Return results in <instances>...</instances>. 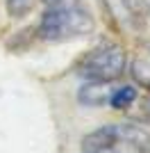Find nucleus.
<instances>
[{"label":"nucleus","instance_id":"obj_5","mask_svg":"<svg viewBox=\"0 0 150 153\" xmlns=\"http://www.w3.org/2000/svg\"><path fill=\"white\" fill-rule=\"evenodd\" d=\"M132 76L143 89H150V48H146L132 62Z\"/></svg>","mask_w":150,"mask_h":153},{"label":"nucleus","instance_id":"obj_1","mask_svg":"<svg viewBox=\"0 0 150 153\" xmlns=\"http://www.w3.org/2000/svg\"><path fill=\"white\" fill-rule=\"evenodd\" d=\"M93 30V16L82 0H50L39 21V39L57 44L84 37Z\"/></svg>","mask_w":150,"mask_h":153},{"label":"nucleus","instance_id":"obj_2","mask_svg":"<svg viewBox=\"0 0 150 153\" xmlns=\"http://www.w3.org/2000/svg\"><path fill=\"white\" fill-rule=\"evenodd\" d=\"M127 57L125 51L116 44H105L98 46L93 51H89L77 64V73L87 80L96 82H114L123 76Z\"/></svg>","mask_w":150,"mask_h":153},{"label":"nucleus","instance_id":"obj_7","mask_svg":"<svg viewBox=\"0 0 150 153\" xmlns=\"http://www.w3.org/2000/svg\"><path fill=\"white\" fill-rule=\"evenodd\" d=\"M34 7V0H7V9L14 19H21Z\"/></svg>","mask_w":150,"mask_h":153},{"label":"nucleus","instance_id":"obj_3","mask_svg":"<svg viewBox=\"0 0 150 153\" xmlns=\"http://www.w3.org/2000/svg\"><path fill=\"white\" fill-rule=\"evenodd\" d=\"M118 144L116 137V123H107V126L96 128L93 133H89L82 140V153H102L109 151Z\"/></svg>","mask_w":150,"mask_h":153},{"label":"nucleus","instance_id":"obj_6","mask_svg":"<svg viewBox=\"0 0 150 153\" xmlns=\"http://www.w3.org/2000/svg\"><path fill=\"white\" fill-rule=\"evenodd\" d=\"M134 101H137V87H132V85H121L109 94V105L114 110H125Z\"/></svg>","mask_w":150,"mask_h":153},{"label":"nucleus","instance_id":"obj_4","mask_svg":"<svg viewBox=\"0 0 150 153\" xmlns=\"http://www.w3.org/2000/svg\"><path fill=\"white\" fill-rule=\"evenodd\" d=\"M109 94H112V87L109 82H96V80H89L87 85H82L80 91H77V101L84 105V108H102L109 103Z\"/></svg>","mask_w":150,"mask_h":153},{"label":"nucleus","instance_id":"obj_9","mask_svg":"<svg viewBox=\"0 0 150 153\" xmlns=\"http://www.w3.org/2000/svg\"><path fill=\"white\" fill-rule=\"evenodd\" d=\"M102 153H127V146H123V151H118V149L114 146V149H109V151H102Z\"/></svg>","mask_w":150,"mask_h":153},{"label":"nucleus","instance_id":"obj_10","mask_svg":"<svg viewBox=\"0 0 150 153\" xmlns=\"http://www.w3.org/2000/svg\"><path fill=\"white\" fill-rule=\"evenodd\" d=\"M146 112H148V117H150V98L146 101Z\"/></svg>","mask_w":150,"mask_h":153},{"label":"nucleus","instance_id":"obj_8","mask_svg":"<svg viewBox=\"0 0 150 153\" xmlns=\"http://www.w3.org/2000/svg\"><path fill=\"white\" fill-rule=\"evenodd\" d=\"M121 2H123V5H127V7H137L141 0H121Z\"/></svg>","mask_w":150,"mask_h":153}]
</instances>
